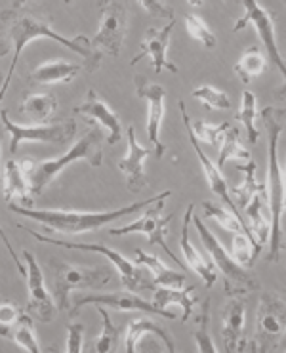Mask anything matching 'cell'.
Instances as JSON below:
<instances>
[{
	"mask_svg": "<svg viewBox=\"0 0 286 353\" xmlns=\"http://www.w3.org/2000/svg\"><path fill=\"white\" fill-rule=\"evenodd\" d=\"M134 265H145L149 268V271L153 273V285H159V287H168V288H180L183 287L185 283V273H178V271L166 268L156 256H151L147 252H143L141 248H136V262Z\"/></svg>",
	"mask_w": 286,
	"mask_h": 353,
	"instance_id": "24",
	"label": "cell"
},
{
	"mask_svg": "<svg viewBox=\"0 0 286 353\" xmlns=\"http://www.w3.org/2000/svg\"><path fill=\"white\" fill-rule=\"evenodd\" d=\"M245 327H246V300L243 296H231L223 310L221 338L225 352H245Z\"/></svg>",
	"mask_w": 286,
	"mask_h": 353,
	"instance_id": "19",
	"label": "cell"
},
{
	"mask_svg": "<svg viewBox=\"0 0 286 353\" xmlns=\"http://www.w3.org/2000/svg\"><path fill=\"white\" fill-rule=\"evenodd\" d=\"M141 6L147 8L149 16L164 17V19H168V21L174 19V10H172V6H166V4L159 2V0H143Z\"/></svg>",
	"mask_w": 286,
	"mask_h": 353,
	"instance_id": "43",
	"label": "cell"
},
{
	"mask_svg": "<svg viewBox=\"0 0 286 353\" xmlns=\"http://www.w3.org/2000/svg\"><path fill=\"white\" fill-rule=\"evenodd\" d=\"M54 271V302L57 312H65L67 300L73 290L81 288H101L113 279V273L109 268H84L67 262L50 263Z\"/></svg>",
	"mask_w": 286,
	"mask_h": 353,
	"instance_id": "6",
	"label": "cell"
},
{
	"mask_svg": "<svg viewBox=\"0 0 286 353\" xmlns=\"http://www.w3.org/2000/svg\"><path fill=\"white\" fill-rule=\"evenodd\" d=\"M107 305V307H114V310H123V312H145L153 313V315H161V317H168V319H176V315L168 310H161L156 307L153 302H147L143 298H139L136 292L126 290V292H113V294H94V296H82L79 300H74L71 315L81 310L82 305Z\"/></svg>",
	"mask_w": 286,
	"mask_h": 353,
	"instance_id": "15",
	"label": "cell"
},
{
	"mask_svg": "<svg viewBox=\"0 0 286 353\" xmlns=\"http://www.w3.org/2000/svg\"><path fill=\"white\" fill-rule=\"evenodd\" d=\"M27 262V288H29V307L27 313L33 317V319L41 321V323H50V321L56 319V302L54 298H50L48 290L44 287V275L37 258H34L29 250L21 252Z\"/></svg>",
	"mask_w": 286,
	"mask_h": 353,
	"instance_id": "14",
	"label": "cell"
},
{
	"mask_svg": "<svg viewBox=\"0 0 286 353\" xmlns=\"http://www.w3.org/2000/svg\"><path fill=\"white\" fill-rule=\"evenodd\" d=\"M237 119L245 124L248 141L256 143L258 138H260V132L256 130V96L250 90H245V94H243V103H241V111H238Z\"/></svg>",
	"mask_w": 286,
	"mask_h": 353,
	"instance_id": "36",
	"label": "cell"
},
{
	"mask_svg": "<svg viewBox=\"0 0 286 353\" xmlns=\"http://www.w3.org/2000/svg\"><path fill=\"white\" fill-rule=\"evenodd\" d=\"M10 340H14L21 350L29 353H41V345H39V340L34 336V329H33V317L27 313V315H21L17 325L12 330V336Z\"/></svg>",
	"mask_w": 286,
	"mask_h": 353,
	"instance_id": "34",
	"label": "cell"
},
{
	"mask_svg": "<svg viewBox=\"0 0 286 353\" xmlns=\"http://www.w3.org/2000/svg\"><path fill=\"white\" fill-rule=\"evenodd\" d=\"M57 109V99L54 94H27L21 101L19 113L33 124H46Z\"/></svg>",
	"mask_w": 286,
	"mask_h": 353,
	"instance_id": "26",
	"label": "cell"
},
{
	"mask_svg": "<svg viewBox=\"0 0 286 353\" xmlns=\"http://www.w3.org/2000/svg\"><path fill=\"white\" fill-rule=\"evenodd\" d=\"M231 128L229 123H221V124H210L205 123V121H196L195 124L191 123V130L195 134V138L198 141H206L208 145H218L220 143V138L223 132Z\"/></svg>",
	"mask_w": 286,
	"mask_h": 353,
	"instance_id": "38",
	"label": "cell"
},
{
	"mask_svg": "<svg viewBox=\"0 0 286 353\" xmlns=\"http://www.w3.org/2000/svg\"><path fill=\"white\" fill-rule=\"evenodd\" d=\"M263 126L267 130V141H269V174L265 183L267 193V206H269V262H278L280 248H283V228L280 220L285 214V178L283 168L278 165V138L283 134L285 124V109L280 107H265L260 113Z\"/></svg>",
	"mask_w": 286,
	"mask_h": 353,
	"instance_id": "3",
	"label": "cell"
},
{
	"mask_svg": "<svg viewBox=\"0 0 286 353\" xmlns=\"http://www.w3.org/2000/svg\"><path fill=\"white\" fill-rule=\"evenodd\" d=\"M267 206V193L265 191H260L256 193L250 203L245 206L246 214L252 222V230H254V239H256V245L262 248L267 241H269V222L267 218L263 216V208Z\"/></svg>",
	"mask_w": 286,
	"mask_h": 353,
	"instance_id": "28",
	"label": "cell"
},
{
	"mask_svg": "<svg viewBox=\"0 0 286 353\" xmlns=\"http://www.w3.org/2000/svg\"><path fill=\"white\" fill-rule=\"evenodd\" d=\"M34 39H50L59 44H63L74 54L84 58V65L90 73L98 71L101 65V56L92 48V42L88 37H74V39H65L54 29V25L48 17L34 12L29 2H14L10 8H4L0 12V58L6 56L8 52L14 50V59L10 63V71L2 83L0 94L4 96L8 92L10 81L16 71V63L23 48L33 42Z\"/></svg>",
	"mask_w": 286,
	"mask_h": 353,
	"instance_id": "1",
	"label": "cell"
},
{
	"mask_svg": "<svg viewBox=\"0 0 286 353\" xmlns=\"http://www.w3.org/2000/svg\"><path fill=\"white\" fill-rule=\"evenodd\" d=\"M174 27H176V19L168 21V25H164L161 29H149L143 37L139 54L132 59V65H136L138 61L149 56L155 73H163V69H168L170 73H178V65H174L168 59V44H170V34Z\"/></svg>",
	"mask_w": 286,
	"mask_h": 353,
	"instance_id": "17",
	"label": "cell"
},
{
	"mask_svg": "<svg viewBox=\"0 0 286 353\" xmlns=\"http://www.w3.org/2000/svg\"><path fill=\"white\" fill-rule=\"evenodd\" d=\"M25 231H29L37 241L41 243H48V245H56V247H63V248H74V250H86V252H99V254L107 256L111 262L114 263V268L121 271L123 275V283L126 285L128 290L136 292V290H143L147 288L149 285H153V281H149V277L143 273L141 270H138V265H134V262L126 260L123 254H119L116 250L113 248L105 247L101 243H94V245H88V243H69V241H59V239H50L46 235H41L37 231H31L29 228L21 225Z\"/></svg>",
	"mask_w": 286,
	"mask_h": 353,
	"instance_id": "9",
	"label": "cell"
},
{
	"mask_svg": "<svg viewBox=\"0 0 286 353\" xmlns=\"http://www.w3.org/2000/svg\"><path fill=\"white\" fill-rule=\"evenodd\" d=\"M98 312L103 319V330L99 334L98 342H96V352L98 353H113L119 352L116 345H121V330L119 327H114L113 321L109 317V313L105 312L103 305H98Z\"/></svg>",
	"mask_w": 286,
	"mask_h": 353,
	"instance_id": "35",
	"label": "cell"
},
{
	"mask_svg": "<svg viewBox=\"0 0 286 353\" xmlns=\"http://www.w3.org/2000/svg\"><path fill=\"white\" fill-rule=\"evenodd\" d=\"M238 159V161H250V153L238 141V128H227L223 132V141L220 145V157H218V168H223L225 163Z\"/></svg>",
	"mask_w": 286,
	"mask_h": 353,
	"instance_id": "32",
	"label": "cell"
},
{
	"mask_svg": "<svg viewBox=\"0 0 286 353\" xmlns=\"http://www.w3.org/2000/svg\"><path fill=\"white\" fill-rule=\"evenodd\" d=\"M76 161H86L88 165L96 168L103 165V132L99 130L98 126H92L63 157L50 159V161H29V159L21 161L31 193L41 195L67 166Z\"/></svg>",
	"mask_w": 286,
	"mask_h": 353,
	"instance_id": "4",
	"label": "cell"
},
{
	"mask_svg": "<svg viewBox=\"0 0 286 353\" xmlns=\"http://www.w3.org/2000/svg\"><path fill=\"white\" fill-rule=\"evenodd\" d=\"M195 290V287L191 285L187 288H168V287H159L153 292V304L161 310H166L168 305H180L181 312V321L187 323L189 317H191V312H193V305L198 302V298H193L191 292Z\"/></svg>",
	"mask_w": 286,
	"mask_h": 353,
	"instance_id": "25",
	"label": "cell"
},
{
	"mask_svg": "<svg viewBox=\"0 0 286 353\" xmlns=\"http://www.w3.org/2000/svg\"><path fill=\"white\" fill-rule=\"evenodd\" d=\"M4 199L12 201V199H19L23 203L25 208H33V197H31V188H29V180L25 176V170L21 163L17 161H8L6 168H4Z\"/></svg>",
	"mask_w": 286,
	"mask_h": 353,
	"instance_id": "22",
	"label": "cell"
},
{
	"mask_svg": "<svg viewBox=\"0 0 286 353\" xmlns=\"http://www.w3.org/2000/svg\"><path fill=\"white\" fill-rule=\"evenodd\" d=\"M143 334H155V336H159L163 340L168 352H176L174 340H172V336L168 334V330H164L161 325H156L155 321L145 319V317H138V319L130 321L128 330H126V353L136 352V345H138L139 338L143 336Z\"/></svg>",
	"mask_w": 286,
	"mask_h": 353,
	"instance_id": "27",
	"label": "cell"
},
{
	"mask_svg": "<svg viewBox=\"0 0 286 353\" xmlns=\"http://www.w3.org/2000/svg\"><path fill=\"white\" fill-rule=\"evenodd\" d=\"M265 67H267L265 54L258 46H250L248 50H245V54L235 63V73H237L241 83L248 84L254 77L262 74L265 71Z\"/></svg>",
	"mask_w": 286,
	"mask_h": 353,
	"instance_id": "31",
	"label": "cell"
},
{
	"mask_svg": "<svg viewBox=\"0 0 286 353\" xmlns=\"http://www.w3.org/2000/svg\"><path fill=\"white\" fill-rule=\"evenodd\" d=\"M128 153L126 157L121 159L119 163V168L121 172H124L128 176V181H126V188L132 193H139L143 188H147L149 180L147 174H145V168H143V161L147 159L149 155H153V149L141 148L136 140V130L134 126H128Z\"/></svg>",
	"mask_w": 286,
	"mask_h": 353,
	"instance_id": "20",
	"label": "cell"
},
{
	"mask_svg": "<svg viewBox=\"0 0 286 353\" xmlns=\"http://www.w3.org/2000/svg\"><path fill=\"white\" fill-rule=\"evenodd\" d=\"M0 121L4 124V128L12 134L10 141V153L16 155L17 148L21 145V141H42V143H65L71 140L76 132V121L74 119H65L61 123L54 124H31V126H21L14 124L8 119L6 111H0Z\"/></svg>",
	"mask_w": 286,
	"mask_h": 353,
	"instance_id": "10",
	"label": "cell"
},
{
	"mask_svg": "<svg viewBox=\"0 0 286 353\" xmlns=\"http://www.w3.org/2000/svg\"><path fill=\"white\" fill-rule=\"evenodd\" d=\"M238 170L243 172L245 180H243V183H241L238 188H233L231 193H233L235 199H237L238 208H243V210H245V206L250 203V199H252L256 193L265 191V183L256 180V170H258V165L254 163L252 159H250V161H246L245 165H238Z\"/></svg>",
	"mask_w": 286,
	"mask_h": 353,
	"instance_id": "30",
	"label": "cell"
},
{
	"mask_svg": "<svg viewBox=\"0 0 286 353\" xmlns=\"http://www.w3.org/2000/svg\"><path fill=\"white\" fill-rule=\"evenodd\" d=\"M210 298H205L203 304H201V312L196 317V330H195V342L196 350L203 353H216V345L210 336Z\"/></svg>",
	"mask_w": 286,
	"mask_h": 353,
	"instance_id": "33",
	"label": "cell"
},
{
	"mask_svg": "<svg viewBox=\"0 0 286 353\" xmlns=\"http://www.w3.org/2000/svg\"><path fill=\"white\" fill-rule=\"evenodd\" d=\"M73 113L74 115L84 117L86 121L101 124L109 132V136H107V143L109 145H114V143H119V141L123 140L124 132L121 117L107 105L105 99L99 98V94L96 90H88L86 99L79 107H74Z\"/></svg>",
	"mask_w": 286,
	"mask_h": 353,
	"instance_id": "16",
	"label": "cell"
},
{
	"mask_svg": "<svg viewBox=\"0 0 286 353\" xmlns=\"http://www.w3.org/2000/svg\"><path fill=\"white\" fill-rule=\"evenodd\" d=\"M243 8H245V16L237 19V23L233 27V33H238L243 31L245 27L248 25H254L256 33L258 37L262 39L263 46L267 50V56L273 59V63L277 65V69L280 71V74L285 77L286 74V67H285V59L280 56L277 46V34H275V19H273V14L269 10H265L256 0H245L243 2Z\"/></svg>",
	"mask_w": 286,
	"mask_h": 353,
	"instance_id": "11",
	"label": "cell"
},
{
	"mask_svg": "<svg viewBox=\"0 0 286 353\" xmlns=\"http://www.w3.org/2000/svg\"><path fill=\"white\" fill-rule=\"evenodd\" d=\"M172 191H161L153 197L143 199L139 203H132V205L119 208V210H111V212H73V210H34V208H25L19 205H10L12 212L25 216L29 220H33L39 225H44L52 231H59V233H67V235H79V233H86V231H96L99 228H105L111 223L119 222L121 218L128 216V214L139 212L149 205H153L159 199H168Z\"/></svg>",
	"mask_w": 286,
	"mask_h": 353,
	"instance_id": "2",
	"label": "cell"
},
{
	"mask_svg": "<svg viewBox=\"0 0 286 353\" xmlns=\"http://www.w3.org/2000/svg\"><path fill=\"white\" fill-rule=\"evenodd\" d=\"M99 29L94 39H90L92 48L103 58V54H109L116 58L123 48L124 37L128 31V6L124 2L109 0L99 2Z\"/></svg>",
	"mask_w": 286,
	"mask_h": 353,
	"instance_id": "8",
	"label": "cell"
},
{
	"mask_svg": "<svg viewBox=\"0 0 286 353\" xmlns=\"http://www.w3.org/2000/svg\"><path fill=\"white\" fill-rule=\"evenodd\" d=\"M195 212V205H189L187 210H185V216H183V228H181V241H180V247L181 252H183V258H185V262L195 270V273H198L203 279H205V285L208 288L212 287L214 283H216V271H214L212 263H208L201 254V250L191 243V239H189V223H191V216Z\"/></svg>",
	"mask_w": 286,
	"mask_h": 353,
	"instance_id": "21",
	"label": "cell"
},
{
	"mask_svg": "<svg viewBox=\"0 0 286 353\" xmlns=\"http://www.w3.org/2000/svg\"><path fill=\"white\" fill-rule=\"evenodd\" d=\"M4 83V79H2V74H0V84ZM2 183H4V176L0 174V188H2ZM0 239H2V243H4V247H6V250L10 252V256H12V260L16 262L17 270H19V273H21V277H27V268H25L23 263L19 262V258H17L16 250H14V247H12V243L8 241V237H6V233H4V230H2V225H0Z\"/></svg>",
	"mask_w": 286,
	"mask_h": 353,
	"instance_id": "44",
	"label": "cell"
},
{
	"mask_svg": "<svg viewBox=\"0 0 286 353\" xmlns=\"http://www.w3.org/2000/svg\"><path fill=\"white\" fill-rule=\"evenodd\" d=\"M134 84H136V92L138 98L145 99L149 107L147 113V136L149 140L155 145L156 159H163L166 145L161 141V124L164 119V98H166V90L161 84L149 81L143 74H136L134 77Z\"/></svg>",
	"mask_w": 286,
	"mask_h": 353,
	"instance_id": "13",
	"label": "cell"
},
{
	"mask_svg": "<svg viewBox=\"0 0 286 353\" xmlns=\"http://www.w3.org/2000/svg\"><path fill=\"white\" fill-rule=\"evenodd\" d=\"M163 208L164 199H159L153 205L147 206V212L143 214L139 220L128 223V225H124V228H111V230H109V235H116V237H119V235H130V233H145L153 245L163 247L164 252L170 256L172 260L178 263L180 268H183V262L172 252V248L168 247V243H166V230H168V223H170L172 220V214L163 216Z\"/></svg>",
	"mask_w": 286,
	"mask_h": 353,
	"instance_id": "12",
	"label": "cell"
},
{
	"mask_svg": "<svg viewBox=\"0 0 286 353\" xmlns=\"http://www.w3.org/2000/svg\"><path fill=\"white\" fill-rule=\"evenodd\" d=\"M203 208H205L206 216H208V218H212L216 223H220L223 230L231 231V233H243V235H246V237L252 241V245L256 247L258 252L262 250V248L256 245V239H254L252 231H250V228L246 225L245 220H241V218L235 216L233 212H229V210H225V208H221V206L218 205H214V203H208V201L203 203Z\"/></svg>",
	"mask_w": 286,
	"mask_h": 353,
	"instance_id": "29",
	"label": "cell"
},
{
	"mask_svg": "<svg viewBox=\"0 0 286 353\" xmlns=\"http://www.w3.org/2000/svg\"><path fill=\"white\" fill-rule=\"evenodd\" d=\"M191 96L198 99V101H203L208 109H231V98L223 90L214 88V86H208V84L193 90Z\"/></svg>",
	"mask_w": 286,
	"mask_h": 353,
	"instance_id": "37",
	"label": "cell"
},
{
	"mask_svg": "<svg viewBox=\"0 0 286 353\" xmlns=\"http://www.w3.org/2000/svg\"><path fill=\"white\" fill-rule=\"evenodd\" d=\"M286 329V304L277 294L265 292L260 298L256 332H254L252 350L260 353L275 352L283 344Z\"/></svg>",
	"mask_w": 286,
	"mask_h": 353,
	"instance_id": "7",
	"label": "cell"
},
{
	"mask_svg": "<svg viewBox=\"0 0 286 353\" xmlns=\"http://www.w3.org/2000/svg\"><path fill=\"white\" fill-rule=\"evenodd\" d=\"M67 352L69 353H81L82 352V340H84V327L81 323H71L67 327Z\"/></svg>",
	"mask_w": 286,
	"mask_h": 353,
	"instance_id": "42",
	"label": "cell"
},
{
	"mask_svg": "<svg viewBox=\"0 0 286 353\" xmlns=\"http://www.w3.org/2000/svg\"><path fill=\"white\" fill-rule=\"evenodd\" d=\"M185 29L187 33L195 39V41L203 42L206 48H214L216 46V34L208 29V25L195 14H187L185 16Z\"/></svg>",
	"mask_w": 286,
	"mask_h": 353,
	"instance_id": "40",
	"label": "cell"
},
{
	"mask_svg": "<svg viewBox=\"0 0 286 353\" xmlns=\"http://www.w3.org/2000/svg\"><path fill=\"white\" fill-rule=\"evenodd\" d=\"M191 223H195L196 233L203 241L206 252L210 254V260H212L214 265L220 270L221 277H223V285H225V294L245 296L256 290L258 285H260L258 279L254 277L250 271L245 270V265H241V263L233 260V256L229 254L212 231L206 228V223L198 216H195V212L191 216Z\"/></svg>",
	"mask_w": 286,
	"mask_h": 353,
	"instance_id": "5",
	"label": "cell"
},
{
	"mask_svg": "<svg viewBox=\"0 0 286 353\" xmlns=\"http://www.w3.org/2000/svg\"><path fill=\"white\" fill-rule=\"evenodd\" d=\"M82 65L69 63L65 59H52L34 69L27 77L29 84H52V83H71L73 77L81 71Z\"/></svg>",
	"mask_w": 286,
	"mask_h": 353,
	"instance_id": "23",
	"label": "cell"
},
{
	"mask_svg": "<svg viewBox=\"0 0 286 353\" xmlns=\"http://www.w3.org/2000/svg\"><path fill=\"white\" fill-rule=\"evenodd\" d=\"M178 105H180L181 117H183V126H185V130H187L189 141H191V145H193L196 157H198V161H201V165H203V170H205V176H206V180H208V185H210V189H212V193H216V195H218V197L223 201V205L227 206L229 212H233L235 216H238L241 220H245V218L241 216V212H238L237 208H235V203H233V199H231V195H229L227 181L223 180L220 168L214 165L212 161L206 157V153L203 151V148L198 145V140H196L195 134H193V130H191V119H189V115H187L185 103H183V101L180 99V101H178Z\"/></svg>",
	"mask_w": 286,
	"mask_h": 353,
	"instance_id": "18",
	"label": "cell"
},
{
	"mask_svg": "<svg viewBox=\"0 0 286 353\" xmlns=\"http://www.w3.org/2000/svg\"><path fill=\"white\" fill-rule=\"evenodd\" d=\"M23 312L10 302H0V336L10 338Z\"/></svg>",
	"mask_w": 286,
	"mask_h": 353,
	"instance_id": "41",
	"label": "cell"
},
{
	"mask_svg": "<svg viewBox=\"0 0 286 353\" xmlns=\"http://www.w3.org/2000/svg\"><path fill=\"white\" fill-rule=\"evenodd\" d=\"M260 254L256 247L252 245V241L243 235V233H237L235 239H233V247H231V256L233 260L238 262L241 265H252V262L256 260V256Z\"/></svg>",
	"mask_w": 286,
	"mask_h": 353,
	"instance_id": "39",
	"label": "cell"
}]
</instances>
